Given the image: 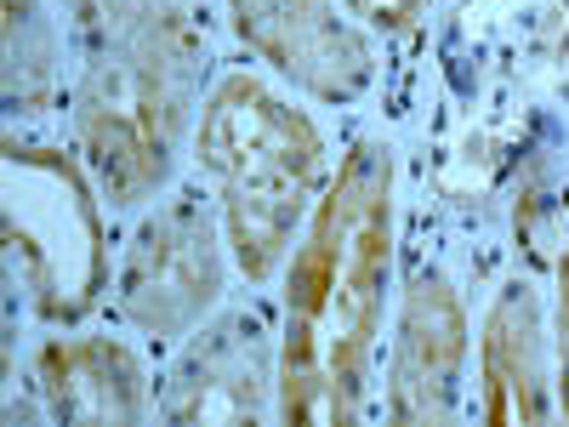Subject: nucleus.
<instances>
[{
  "mask_svg": "<svg viewBox=\"0 0 569 427\" xmlns=\"http://www.w3.org/2000/svg\"><path fill=\"white\" fill-rule=\"evenodd\" d=\"M467 308L445 268H416L399 297L393 359H388V405L393 427L456 421L467 394Z\"/></svg>",
  "mask_w": 569,
  "mask_h": 427,
  "instance_id": "6e6552de",
  "label": "nucleus"
},
{
  "mask_svg": "<svg viewBox=\"0 0 569 427\" xmlns=\"http://www.w3.org/2000/svg\"><path fill=\"white\" fill-rule=\"evenodd\" d=\"M228 257L233 251L222 211L194 182H171V195L142 211L126 240V257L114 268V314L137 337L182 342L217 314Z\"/></svg>",
  "mask_w": 569,
  "mask_h": 427,
  "instance_id": "39448f33",
  "label": "nucleus"
},
{
  "mask_svg": "<svg viewBox=\"0 0 569 427\" xmlns=\"http://www.w3.org/2000/svg\"><path fill=\"white\" fill-rule=\"evenodd\" d=\"M552 359H558V421H569V240L558 251V291H552Z\"/></svg>",
  "mask_w": 569,
  "mask_h": 427,
  "instance_id": "f8f14e48",
  "label": "nucleus"
},
{
  "mask_svg": "<svg viewBox=\"0 0 569 427\" xmlns=\"http://www.w3.org/2000/svg\"><path fill=\"white\" fill-rule=\"evenodd\" d=\"M34 416L80 427V421H142L154 416L149 365L126 337L109 330H80V337H46L29 354Z\"/></svg>",
  "mask_w": 569,
  "mask_h": 427,
  "instance_id": "1a4fd4ad",
  "label": "nucleus"
},
{
  "mask_svg": "<svg viewBox=\"0 0 569 427\" xmlns=\"http://www.w3.org/2000/svg\"><path fill=\"white\" fill-rule=\"evenodd\" d=\"M342 7H348L359 23H370V29H410V23L421 18L427 0H342Z\"/></svg>",
  "mask_w": 569,
  "mask_h": 427,
  "instance_id": "ddd939ff",
  "label": "nucleus"
},
{
  "mask_svg": "<svg viewBox=\"0 0 569 427\" xmlns=\"http://www.w3.org/2000/svg\"><path fill=\"white\" fill-rule=\"evenodd\" d=\"M63 52L40 0H7V120H40L58 103Z\"/></svg>",
  "mask_w": 569,
  "mask_h": 427,
  "instance_id": "9b49d317",
  "label": "nucleus"
},
{
  "mask_svg": "<svg viewBox=\"0 0 569 427\" xmlns=\"http://www.w3.org/2000/svg\"><path fill=\"white\" fill-rule=\"evenodd\" d=\"M154 416L217 427L279 416V325L257 308H228L188 330L154 383Z\"/></svg>",
  "mask_w": 569,
  "mask_h": 427,
  "instance_id": "423d86ee",
  "label": "nucleus"
},
{
  "mask_svg": "<svg viewBox=\"0 0 569 427\" xmlns=\"http://www.w3.org/2000/svg\"><path fill=\"white\" fill-rule=\"evenodd\" d=\"M194 160L217 188L233 268L246 285H268L291 262L325 182L337 171L325 155V131L262 75L228 69L200 103Z\"/></svg>",
  "mask_w": 569,
  "mask_h": 427,
  "instance_id": "7ed1b4c3",
  "label": "nucleus"
},
{
  "mask_svg": "<svg viewBox=\"0 0 569 427\" xmlns=\"http://www.w3.org/2000/svg\"><path fill=\"white\" fill-rule=\"evenodd\" d=\"M74 40V149L103 200L137 211L177 182L206 103V34L188 0H58Z\"/></svg>",
  "mask_w": 569,
  "mask_h": 427,
  "instance_id": "f03ea898",
  "label": "nucleus"
},
{
  "mask_svg": "<svg viewBox=\"0 0 569 427\" xmlns=\"http://www.w3.org/2000/svg\"><path fill=\"white\" fill-rule=\"evenodd\" d=\"M0 217L18 302L40 325H80L103 302L109 285V228L98 206V177L86 160L52 142L7 137L0 155Z\"/></svg>",
  "mask_w": 569,
  "mask_h": 427,
  "instance_id": "20e7f679",
  "label": "nucleus"
},
{
  "mask_svg": "<svg viewBox=\"0 0 569 427\" xmlns=\"http://www.w3.org/2000/svg\"><path fill=\"white\" fill-rule=\"evenodd\" d=\"M399 257V155L353 137L284 262L279 421H353L370 394Z\"/></svg>",
  "mask_w": 569,
  "mask_h": 427,
  "instance_id": "f257e3e1",
  "label": "nucleus"
},
{
  "mask_svg": "<svg viewBox=\"0 0 569 427\" xmlns=\"http://www.w3.org/2000/svg\"><path fill=\"white\" fill-rule=\"evenodd\" d=\"M479 416L547 421L558 416V359L530 279H507L479 330Z\"/></svg>",
  "mask_w": 569,
  "mask_h": 427,
  "instance_id": "9d476101",
  "label": "nucleus"
},
{
  "mask_svg": "<svg viewBox=\"0 0 569 427\" xmlns=\"http://www.w3.org/2000/svg\"><path fill=\"white\" fill-rule=\"evenodd\" d=\"M251 58L319 103H359L376 80V46L342 0H222Z\"/></svg>",
  "mask_w": 569,
  "mask_h": 427,
  "instance_id": "0eeeda50",
  "label": "nucleus"
}]
</instances>
